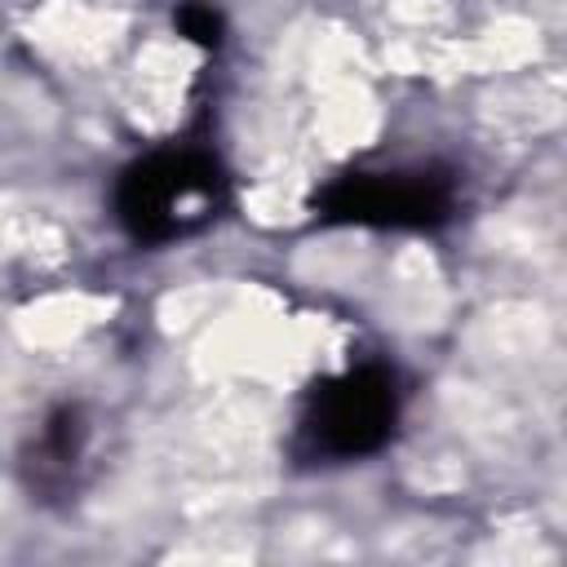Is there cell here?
I'll return each mask as SVG.
<instances>
[{"mask_svg": "<svg viewBox=\"0 0 567 567\" xmlns=\"http://www.w3.org/2000/svg\"><path fill=\"white\" fill-rule=\"evenodd\" d=\"M226 199L221 164L199 146L151 151L120 173L115 217L142 244H173L204 230Z\"/></svg>", "mask_w": 567, "mask_h": 567, "instance_id": "cell-1", "label": "cell"}, {"mask_svg": "<svg viewBox=\"0 0 567 567\" xmlns=\"http://www.w3.org/2000/svg\"><path fill=\"white\" fill-rule=\"evenodd\" d=\"M399 425V390L394 372L363 363L328 377L306 399V412L297 421L301 447L323 461H359L390 443Z\"/></svg>", "mask_w": 567, "mask_h": 567, "instance_id": "cell-2", "label": "cell"}, {"mask_svg": "<svg viewBox=\"0 0 567 567\" xmlns=\"http://www.w3.org/2000/svg\"><path fill=\"white\" fill-rule=\"evenodd\" d=\"M456 186L430 168H381L346 173L319 195L323 221L385 226V230H430L452 217Z\"/></svg>", "mask_w": 567, "mask_h": 567, "instance_id": "cell-3", "label": "cell"}, {"mask_svg": "<svg viewBox=\"0 0 567 567\" xmlns=\"http://www.w3.org/2000/svg\"><path fill=\"white\" fill-rule=\"evenodd\" d=\"M173 22H177L182 40H190V44H199V49H217L221 35H226V18H221V9L208 4V0H182L177 13H173Z\"/></svg>", "mask_w": 567, "mask_h": 567, "instance_id": "cell-4", "label": "cell"}]
</instances>
